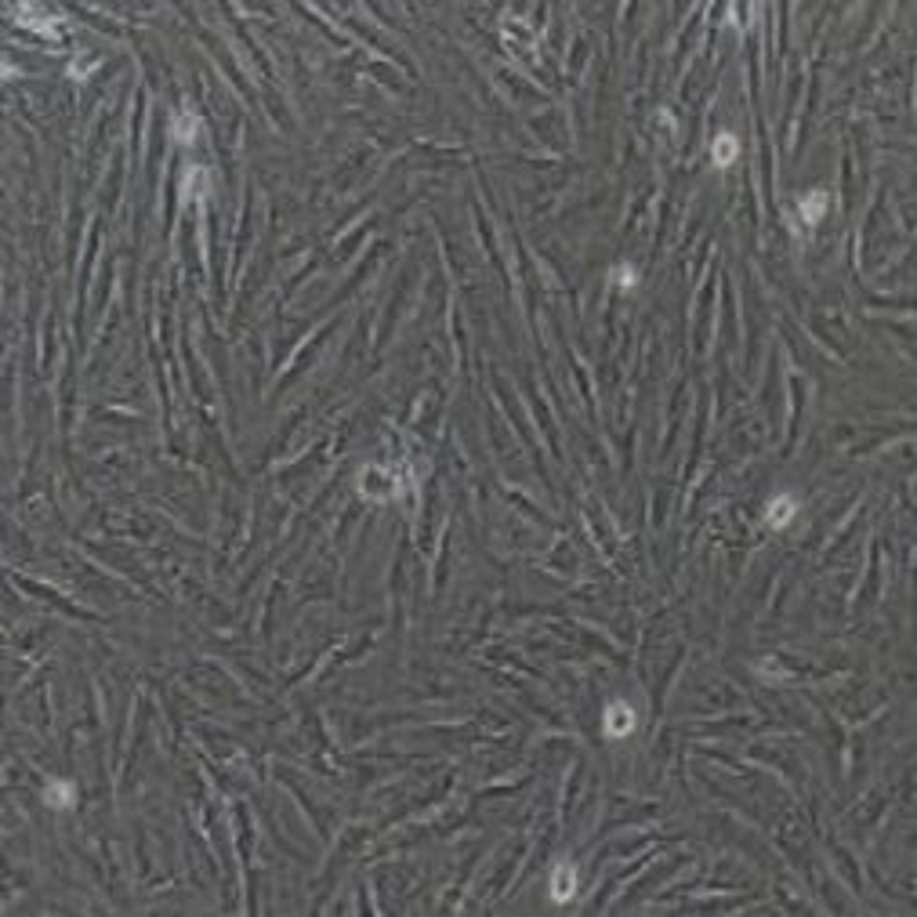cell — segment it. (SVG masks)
Returning a JSON list of instances; mask_svg holds the SVG:
<instances>
[{
	"instance_id": "8",
	"label": "cell",
	"mask_w": 917,
	"mask_h": 917,
	"mask_svg": "<svg viewBox=\"0 0 917 917\" xmlns=\"http://www.w3.org/2000/svg\"><path fill=\"white\" fill-rule=\"evenodd\" d=\"M609 280H613L620 290H635L638 287V269L631 261H620V265H613V273H609Z\"/></svg>"
},
{
	"instance_id": "1",
	"label": "cell",
	"mask_w": 917,
	"mask_h": 917,
	"mask_svg": "<svg viewBox=\"0 0 917 917\" xmlns=\"http://www.w3.org/2000/svg\"><path fill=\"white\" fill-rule=\"evenodd\" d=\"M638 729V711L628 700H609L602 707V736L605 740H628Z\"/></svg>"
},
{
	"instance_id": "7",
	"label": "cell",
	"mask_w": 917,
	"mask_h": 917,
	"mask_svg": "<svg viewBox=\"0 0 917 917\" xmlns=\"http://www.w3.org/2000/svg\"><path fill=\"white\" fill-rule=\"evenodd\" d=\"M200 131H204V124H200V117H196L193 109H181L178 117L171 120V135H174L178 145H193V142L200 138Z\"/></svg>"
},
{
	"instance_id": "4",
	"label": "cell",
	"mask_w": 917,
	"mask_h": 917,
	"mask_svg": "<svg viewBox=\"0 0 917 917\" xmlns=\"http://www.w3.org/2000/svg\"><path fill=\"white\" fill-rule=\"evenodd\" d=\"M830 211V193L827 189H809V193L798 196V218L805 221L809 228H816Z\"/></svg>"
},
{
	"instance_id": "3",
	"label": "cell",
	"mask_w": 917,
	"mask_h": 917,
	"mask_svg": "<svg viewBox=\"0 0 917 917\" xmlns=\"http://www.w3.org/2000/svg\"><path fill=\"white\" fill-rule=\"evenodd\" d=\"M798 512H801V501L794 493H773L766 501V508H761V522H766L769 529H787L798 519Z\"/></svg>"
},
{
	"instance_id": "6",
	"label": "cell",
	"mask_w": 917,
	"mask_h": 917,
	"mask_svg": "<svg viewBox=\"0 0 917 917\" xmlns=\"http://www.w3.org/2000/svg\"><path fill=\"white\" fill-rule=\"evenodd\" d=\"M736 160H740V138L733 131H718L714 142H711V164L725 171V167H733Z\"/></svg>"
},
{
	"instance_id": "2",
	"label": "cell",
	"mask_w": 917,
	"mask_h": 917,
	"mask_svg": "<svg viewBox=\"0 0 917 917\" xmlns=\"http://www.w3.org/2000/svg\"><path fill=\"white\" fill-rule=\"evenodd\" d=\"M577 892H581V870H577V863L559 859V863L551 867V874H548V896H551V903L566 906Z\"/></svg>"
},
{
	"instance_id": "5",
	"label": "cell",
	"mask_w": 917,
	"mask_h": 917,
	"mask_svg": "<svg viewBox=\"0 0 917 917\" xmlns=\"http://www.w3.org/2000/svg\"><path fill=\"white\" fill-rule=\"evenodd\" d=\"M44 805L55 813L76 809V783L73 780H48L44 783Z\"/></svg>"
}]
</instances>
